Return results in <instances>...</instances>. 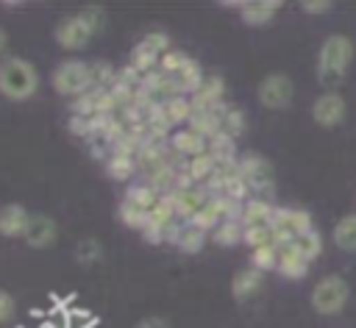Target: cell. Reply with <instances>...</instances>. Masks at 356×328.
I'll return each instance as SVG.
<instances>
[{"label": "cell", "mask_w": 356, "mask_h": 328, "mask_svg": "<svg viewBox=\"0 0 356 328\" xmlns=\"http://www.w3.org/2000/svg\"><path fill=\"white\" fill-rule=\"evenodd\" d=\"M278 8H281V3H275V0H256V3H242V6H239L242 19L250 22V25H264V22H270Z\"/></svg>", "instance_id": "20"}, {"label": "cell", "mask_w": 356, "mask_h": 328, "mask_svg": "<svg viewBox=\"0 0 356 328\" xmlns=\"http://www.w3.org/2000/svg\"><path fill=\"white\" fill-rule=\"evenodd\" d=\"M217 158L206 150V153H200V156H195V158H186V164H184V175L192 181V183H200V186H206L214 175H217Z\"/></svg>", "instance_id": "16"}, {"label": "cell", "mask_w": 356, "mask_h": 328, "mask_svg": "<svg viewBox=\"0 0 356 328\" xmlns=\"http://www.w3.org/2000/svg\"><path fill=\"white\" fill-rule=\"evenodd\" d=\"M206 231H200L197 225H192V222H184L181 225V231H178V239H175V247L181 250V253H197L203 245H206Z\"/></svg>", "instance_id": "21"}, {"label": "cell", "mask_w": 356, "mask_h": 328, "mask_svg": "<svg viewBox=\"0 0 356 328\" xmlns=\"http://www.w3.org/2000/svg\"><path fill=\"white\" fill-rule=\"evenodd\" d=\"M120 220H122L128 228L145 231V225H147V220H150V211H147V208H142V206H136L134 200L122 197V203H120Z\"/></svg>", "instance_id": "23"}, {"label": "cell", "mask_w": 356, "mask_h": 328, "mask_svg": "<svg viewBox=\"0 0 356 328\" xmlns=\"http://www.w3.org/2000/svg\"><path fill=\"white\" fill-rule=\"evenodd\" d=\"M159 111L164 114V120L172 125V128H184V125H189L192 122V117H195V106H192V100L186 97V95H178V97H170V100H164V103H159Z\"/></svg>", "instance_id": "15"}, {"label": "cell", "mask_w": 356, "mask_h": 328, "mask_svg": "<svg viewBox=\"0 0 356 328\" xmlns=\"http://www.w3.org/2000/svg\"><path fill=\"white\" fill-rule=\"evenodd\" d=\"M239 175L250 192V197L256 200H267V195L273 192V167L256 156V153H248L239 158Z\"/></svg>", "instance_id": "4"}, {"label": "cell", "mask_w": 356, "mask_h": 328, "mask_svg": "<svg viewBox=\"0 0 356 328\" xmlns=\"http://www.w3.org/2000/svg\"><path fill=\"white\" fill-rule=\"evenodd\" d=\"M92 67V89H111L114 83H117V69L111 67V64H106V61H95V64H89Z\"/></svg>", "instance_id": "26"}, {"label": "cell", "mask_w": 356, "mask_h": 328, "mask_svg": "<svg viewBox=\"0 0 356 328\" xmlns=\"http://www.w3.org/2000/svg\"><path fill=\"white\" fill-rule=\"evenodd\" d=\"M95 322H97V317L89 311H67V317H64V328H92Z\"/></svg>", "instance_id": "31"}, {"label": "cell", "mask_w": 356, "mask_h": 328, "mask_svg": "<svg viewBox=\"0 0 356 328\" xmlns=\"http://www.w3.org/2000/svg\"><path fill=\"white\" fill-rule=\"evenodd\" d=\"M353 58V42L342 33H331L317 56V78L323 86H328L334 92V86H339L345 81V72L350 67Z\"/></svg>", "instance_id": "1"}, {"label": "cell", "mask_w": 356, "mask_h": 328, "mask_svg": "<svg viewBox=\"0 0 356 328\" xmlns=\"http://www.w3.org/2000/svg\"><path fill=\"white\" fill-rule=\"evenodd\" d=\"M334 245L356 253V214H348L334 225Z\"/></svg>", "instance_id": "22"}, {"label": "cell", "mask_w": 356, "mask_h": 328, "mask_svg": "<svg viewBox=\"0 0 356 328\" xmlns=\"http://www.w3.org/2000/svg\"><path fill=\"white\" fill-rule=\"evenodd\" d=\"M209 197H211L209 189L200 186V183H192L186 175H181L178 186L172 189V203H175V211H178V217L184 222H192L203 211V206L209 203Z\"/></svg>", "instance_id": "6"}, {"label": "cell", "mask_w": 356, "mask_h": 328, "mask_svg": "<svg viewBox=\"0 0 356 328\" xmlns=\"http://www.w3.org/2000/svg\"><path fill=\"white\" fill-rule=\"evenodd\" d=\"M222 95H225V81L220 75H206L203 83L197 86V92L189 97L195 111H206L214 106H222Z\"/></svg>", "instance_id": "13"}, {"label": "cell", "mask_w": 356, "mask_h": 328, "mask_svg": "<svg viewBox=\"0 0 356 328\" xmlns=\"http://www.w3.org/2000/svg\"><path fill=\"white\" fill-rule=\"evenodd\" d=\"M78 17H81V22L92 31V33H97L100 28H103V19H106V11L100 8V6H89V8H81L78 11Z\"/></svg>", "instance_id": "30"}, {"label": "cell", "mask_w": 356, "mask_h": 328, "mask_svg": "<svg viewBox=\"0 0 356 328\" xmlns=\"http://www.w3.org/2000/svg\"><path fill=\"white\" fill-rule=\"evenodd\" d=\"M75 256H78L81 264H95V261H100L103 247H100L97 239H81L78 247H75Z\"/></svg>", "instance_id": "29"}, {"label": "cell", "mask_w": 356, "mask_h": 328, "mask_svg": "<svg viewBox=\"0 0 356 328\" xmlns=\"http://www.w3.org/2000/svg\"><path fill=\"white\" fill-rule=\"evenodd\" d=\"M136 328H170V325H167V320H161V317H145Z\"/></svg>", "instance_id": "33"}, {"label": "cell", "mask_w": 356, "mask_h": 328, "mask_svg": "<svg viewBox=\"0 0 356 328\" xmlns=\"http://www.w3.org/2000/svg\"><path fill=\"white\" fill-rule=\"evenodd\" d=\"M192 58L184 53V50H178V47H170L164 56H161V61H159V69L161 72H167V75H172V72H178L184 64H189Z\"/></svg>", "instance_id": "28"}, {"label": "cell", "mask_w": 356, "mask_h": 328, "mask_svg": "<svg viewBox=\"0 0 356 328\" xmlns=\"http://www.w3.org/2000/svg\"><path fill=\"white\" fill-rule=\"evenodd\" d=\"M39 89V72L28 58L19 56H6L0 61V95L6 100H28Z\"/></svg>", "instance_id": "2"}, {"label": "cell", "mask_w": 356, "mask_h": 328, "mask_svg": "<svg viewBox=\"0 0 356 328\" xmlns=\"http://www.w3.org/2000/svg\"><path fill=\"white\" fill-rule=\"evenodd\" d=\"M136 156L134 153H125V150H114L108 158H106V172L114 178V181H128L134 178L136 172Z\"/></svg>", "instance_id": "19"}, {"label": "cell", "mask_w": 356, "mask_h": 328, "mask_svg": "<svg viewBox=\"0 0 356 328\" xmlns=\"http://www.w3.org/2000/svg\"><path fill=\"white\" fill-rule=\"evenodd\" d=\"M31 222V214L19 203H8L0 208V236H25V228Z\"/></svg>", "instance_id": "14"}, {"label": "cell", "mask_w": 356, "mask_h": 328, "mask_svg": "<svg viewBox=\"0 0 356 328\" xmlns=\"http://www.w3.org/2000/svg\"><path fill=\"white\" fill-rule=\"evenodd\" d=\"M53 89L64 97H81L92 89V67L81 58L61 61L53 69Z\"/></svg>", "instance_id": "3"}, {"label": "cell", "mask_w": 356, "mask_h": 328, "mask_svg": "<svg viewBox=\"0 0 356 328\" xmlns=\"http://www.w3.org/2000/svg\"><path fill=\"white\" fill-rule=\"evenodd\" d=\"M303 11H312V14H317V11H328V3H303Z\"/></svg>", "instance_id": "34"}, {"label": "cell", "mask_w": 356, "mask_h": 328, "mask_svg": "<svg viewBox=\"0 0 356 328\" xmlns=\"http://www.w3.org/2000/svg\"><path fill=\"white\" fill-rule=\"evenodd\" d=\"M242 233H245V228H242V220L236 217V220H225L222 225H217V228L211 231V239H214L217 245L228 247V245H234V242H242Z\"/></svg>", "instance_id": "25"}, {"label": "cell", "mask_w": 356, "mask_h": 328, "mask_svg": "<svg viewBox=\"0 0 356 328\" xmlns=\"http://www.w3.org/2000/svg\"><path fill=\"white\" fill-rule=\"evenodd\" d=\"M89 39H92V31L81 22L78 14L64 17V19L56 25V42H58L64 50H81Z\"/></svg>", "instance_id": "10"}, {"label": "cell", "mask_w": 356, "mask_h": 328, "mask_svg": "<svg viewBox=\"0 0 356 328\" xmlns=\"http://www.w3.org/2000/svg\"><path fill=\"white\" fill-rule=\"evenodd\" d=\"M312 117L323 128H334L337 122H342V117H345V100H342V95L339 92H323L314 100V106H312Z\"/></svg>", "instance_id": "9"}, {"label": "cell", "mask_w": 356, "mask_h": 328, "mask_svg": "<svg viewBox=\"0 0 356 328\" xmlns=\"http://www.w3.org/2000/svg\"><path fill=\"white\" fill-rule=\"evenodd\" d=\"M58 236V225L47 214H31V222L25 228V242L31 247H50Z\"/></svg>", "instance_id": "12"}, {"label": "cell", "mask_w": 356, "mask_h": 328, "mask_svg": "<svg viewBox=\"0 0 356 328\" xmlns=\"http://www.w3.org/2000/svg\"><path fill=\"white\" fill-rule=\"evenodd\" d=\"M275 270L286 278H303L309 270V259L303 253H298L292 245H278V267Z\"/></svg>", "instance_id": "17"}, {"label": "cell", "mask_w": 356, "mask_h": 328, "mask_svg": "<svg viewBox=\"0 0 356 328\" xmlns=\"http://www.w3.org/2000/svg\"><path fill=\"white\" fill-rule=\"evenodd\" d=\"M292 95H295V86L281 72H273V75L261 78V83H259V100L267 108H286L292 103Z\"/></svg>", "instance_id": "8"}, {"label": "cell", "mask_w": 356, "mask_h": 328, "mask_svg": "<svg viewBox=\"0 0 356 328\" xmlns=\"http://www.w3.org/2000/svg\"><path fill=\"white\" fill-rule=\"evenodd\" d=\"M273 231H275L278 245H289V242H295L300 233L312 231V217H309L306 211H298V208H275Z\"/></svg>", "instance_id": "7"}, {"label": "cell", "mask_w": 356, "mask_h": 328, "mask_svg": "<svg viewBox=\"0 0 356 328\" xmlns=\"http://www.w3.org/2000/svg\"><path fill=\"white\" fill-rule=\"evenodd\" d=\"M261 278H264V272L256 270V267L239 270V272L234 275V281H231V292H234V297H236V300H250V297L261 289Z\"/></svg>", "instance_id": "18"}, {"label": "cell", "mask_w": 356, "mask_h": 328, "mask_svg": "<svg viewBox=\"0 0 356 328\" xmlns=\"http://www.w3.org/2000/svg\"><path fill=\"white\" fill-rule=\"evenodd\" d=\"M125 197H128V200H134L136 206H142V208L153 211L161 195H159L150 183H145V181H142V183H131V186H128V192H125Z\"/></svg>", "instance_id": "24"}, {"label": "cell", "mask_w": 356, "mask_h": 328, "mask_svg": "<svg viewBox=\"0 0 356 328\" xmlns=\"http://www.w3.org/2000/svg\"><path fill=\"white\" fill-rule=\"evenodd\" d=\"M6 50H8V33L0 28V61H3V56H6Z\"/></svg>", "instance_id": "35"}, {"label": "cell", "mask_w": 356, "mask_h": 328, "mask_svg": "<svg viewBox=\"0 0 356 328\" xmlns=\"http://www.w3.org/2000/svg\"><path fill=\"white\" fill-rule=\"evenodd\" d=\"M348 281L339 275H325L312 289V306L317 314H337L348 303Z\"/></svg>", "instance_id": "5"}, {"label": "cell", "mask_w": 356, "mask_h": 328, "mask_svg": "<svg viewBox=\"0 0 356 328\" xmlns=\"http://www.w3.org/2000/svg\"><path fill=\"white\" fill-rule=\"evenodd\" d=\"M242 131H245V114H242L236 106H228V108H225V114H222V125H220V133H225V136L236 139Z\"/></svg>", "instance_id": "27"}, {"label": "cell", "mask_w": 356, "mask_h": 328, "mask_svg": "<svg viewBox=\"0 0 356 328\" xmlns=\"http://www.w3.org/2000/svg\"><path fill=\"white\" fill-rule=\"evenodd\" d=\"M14 297L8 295V292H3L0 289V325H6V322H11V317H14Z\"/></svg>", "instance_id": "32"}, {"label": "cell", "mask_w": 356, "mask_h": 328, "mask_svg": "<svg viewBox=\"0 0 356 328\" xmlns=\"http://www.w3.org/2000/svg\"><path fill=\"white\" fill-rule=\"evenodd\" d=\"M170 150H172L175 156L195 158V156H200V153L209 150V139H206L203 133H197L195 128L184 125V128H178V131L170 133Z\"/></svg>", "instance_id": "11"}]
</instances>
